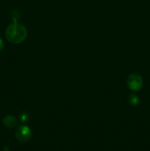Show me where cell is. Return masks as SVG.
<instances>
[{"mask_svg": "<svg viewBox=\"0 0 150 151\" xmlns=\"http://www.w3.org/2000/svg\"><path fill=\"white\" fill-rule=\"evenodd\" d=\"M7 39L13 44H19L26 39L27 30L24 25L18 23L11 24L5 31Z\"/></svg>", "mask_w": 150, "mask_h": 151, "instance_id": "cell-1", "label": "cell"}, {"mask_svg": "<svg viewBox=\"0 0 150 151\" xmlns=\"http://www.w3.org/2000/svg\"><path fill=\"white\" fill-rule=\"evenodd\" d=\"M16 139L21 142H27L32 138V131L30 128L26 125H20L18 127L15 133Z\"/></svg>", "mask_w": 150, "mask_h": 151, "instance_id": "cell-2", "label": "cell"}, {"mask_svg": "<svg viewBox=\"0 0 150 151\" xmlns=\"http://www.w3.org/2000/svg\"><path fill=\"white\" fill-rule=\"evenodd\" d=\"M127 86L132 91H137L141 89L143 86V79L138 74H131L127 79Z\"/></svg>", "mask_w": 150, "mask_h": 151, "instance_id": "cell-3", "label": "cell"}, {"mask_svg": "<svg viewBox=\"0 0 150 151\" xmlns=\"http://www.w3.org/2000/svg\"><path fill=\"white\" fill-rule=\"evenodd\" d=\"M3 124L8 128H13L17 125V119L13 115H7L3 118Z\"/></svg>", "mask_w": 150, "mask_h": 151, "instance_id": "cell-4", "label": "cell"}, {"mask_svg": "<svg viewBox=\"0 0 150 151\" xmlns=\"http://www.w3.org/2000/svg\"><path fill=\"white\" fill-rule=\"evenodd\" d=\"M129 103H130L132 106H137L139 103V99L138 97L135 94H131L130 97H129Z\"/></svg>", "mask_w": 150, "mask_h": 151, "instance_id": "cell-5", "label": "cell"}, {"mask_svg": "<svg viewBox=\"0 0 150 151\" xmlns=\"http://www.w3.org/2000/svg\"><path fill=\"white\" fill-rule=\"evenodd\" d=\"M19 12H18V10H13V12H12V18H13V19H14V23H17V20H16V18H19Z\"/></svg>", "mask_w": 150, "mask_h": 151, "instance_id": "cell-6", "label": "cell"}, {"mask_svg": "<svg viewBox=\"0 0 150 151\" xmlns=\"http://www.w3.org/2000/svg\"><path fill=\"white\" fill-rule=\"evenodd\" d=\"M4 41H3V40L0 38V52L4 49Z\"/></svg>", "mask_w": 150, "mask_h": 151, "instance_id": "cell-7", "label": "cell"}]
</instances>
